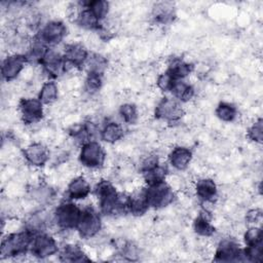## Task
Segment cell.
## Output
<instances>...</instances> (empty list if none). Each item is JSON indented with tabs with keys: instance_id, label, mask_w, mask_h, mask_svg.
I'll use <instances>...</instances> for the list:
<instances>
[{
	"instance_id": "obj_1",
	"label": "cell",
	"mask_w": 263,
	"mask_h": 263,
	"mask_svg": "<svg viewBox=\"0 0 263 263\" xmlns=\"http://www.w3.org/2000/svg\"><path fill=\"white\" fill-rule=\"evenodd\" d=\"M92 194L97 198L98 209L103 216L115 217L128 214L129 194L118 191L110 180H99L92 187Z\"/></svg>"
},
{
	"instance_id": "obj_2",
	"label": "cell",
	"mask_w": 263,
	"mask_h": 263,
	"mask_svg": "<svg viewBox=\"0 0 263 263\" xmlns=\"http://www.w3.org/2000/svg\"><path fill=\"white\" fill-rule=\"evenodd\" d=\"M33 234L26 229L7 233L3 236L0 246L1 259H16L30 253Z\"/></svg>"
},
{
	"instance_id": "obj_3",
	"label": "cell",
	"mask_w": 263,
	"mask_h": 263,
	"mask_svg": "<svg viewBox=\"0 0 263 263\" xmlns=\"http://www.w3.org/2000/svg\"><path fill=\"white\" fill-rule=\"evenodd\" d=\"M81 211L82 208L79 206L76 201L67 198L62 200L52 211L53 225L62 231L75 230Z\"/></svg>"
},
{
	"instance_id": "obj_4",
	"label": "cell",
	"mask_w": 263,
	"mask_h": 263,
	"mask_svg": "<svg viewBox=\"0 0 263 263\" xmlns=\"http://www.w3.org/2000/svg\"><path fill=\"white\" fill-rule=\"evenodd\" d=\"M103 215L98 208L87 205L82 208L75 231L82 239L95 238L103 228Z\"/></svg>"
},
{
	"instance_id": "obj_5",
	"label": "cell",
	"mask_w": 263,
	"mask_h": 263,
	"mask_svg": "<svg viewBox=\"0 0 263 263\" xmlns=\"http://www.w3.org/2000/svg\"><path fill=\"white\" fill-rule=\"evenodd\" d=\"M106 159V150L98 140L88 141L79 148L78 161L86 170H101L104 167Z\"/></svg>"
},
{
	"instance_id": "obj_6",
	"label": "cell",
	"mask_w": 263,
	"mask_h": 263,
	"mask_svg": "<svg viewBox=\"0 0 263 263\" xmlns=\"http://www.w3.org/2000/svg\"><path fill=\"white\" fill-rule=\"evenodd\" d=\"M68 35V27L61 20H50L42 24L34 36L46 47L54 48L61 44Z\"/></svg>"
},
{
	"instance_id": "obj_7",
	"label": "cell",
	"mask_w": 263,
	"mask_h": 263,
	"mask_svg": "<svg viewBox=\"0 0 263 263\" xmlns=\"http://www.w3.org/2000/svg\"><path fill=\"white\" fill-rule=\"evenodd\" d=\"M145 195L150 209L161 210L171 205L176 199V192L166 182L144 186Z\"/></svg>"
},
{
	"instance_id": "obj_8",
	"label": "cell",
	"mask_w": 263,
	"mask_h": 263,
	"mask_svg": "<svg viewBox=\"0 0 263 263\" xmlns=\"http://www.w3.org/2000/svg\"><path fill=\"white\" fill-rule=\"evenodd\" d=\"M185 115L183 104L173 97L164 96L155 105L153 116L156 120L165 123H177Z\"/></svg>"
},
{
	"instance_id": "obj_9",
	"label": "cell",
	"mask_w": 263,
	"mask_h": 263,
	"mask_svg": "<svg viewBox=\"0 0 263 263\" xmlns=\"http://www.w3.org/2000/svg\"><path fill=\"white\" fill-rule=\"evenodd\" d=\"M39 66L41 67L42 73H44L48 79L52 80L62 77L68 72V70H70L63 52L55 48H47L39 63Z\"/></svg>"
},
{
	"instance_id": "obj_10",
	"label": "cell",
	"mask_w": 263,
	"mask_h": 263,
	"mask_svg": "<svg viewBox=\"0 0 263 263\" xmlns=\"http://www.w3.org/2000/svg\"><path fill=\"white\" fill-rule=\"evenodd\" d=\"M59 251L60 246L57 238L48 231L33 235L29 254H31L34 258L39 260H45L47 258L58 255Z\"/></svg>"
},
{
	"instance_id": "obj_11",
	"label": "cell",
	"mask_w": 263,
	"mask_h": 263,
	"mask_svg": "<svg viewBox=\"0 0 263 263\" xmlns=\"http://www.w3.org/2000/svg\"><path fill=\"white\" fill-rule=\"evenodd\" d=\"M243 247L231 236L221 238L214 252V261L217 262H243Z\"/></svg>"
},
{
	"instance_id": "obj_12",
	"label": "cell",
	"mask_w": 263,
	"mask_h": 263,
	"mask_svg": "<svg viewBox=\"0 0 263 263\" xmlns=\"http://www.w3.org/2000/svg\"><path fill=\"white\" fill-rule=\"evenodd\" d=\"M20 119L25 125L39 123L44 118V105L38 98H22L17 104Z\"/></svg>"
},
{
	"instance_id": "obj_13",
	"label": "cell",
	"mask_w": 263,
	"mask_h": 263,
	"mask_svg": "<svg viewBox=\"0 0 263 263\" xmlns=\"http://www.w3.org/2000/svg\"><path fill=\"white\" fill-rule=\"evenodd\" d=\"M28 61L26 55L21 52H13L7 54L1 63V76L6 82L15 80L22 71L25 69Z\"/></svg>"
},
{
	"instance_id": "obj_14",
	"label": "cell",
	"mask_w": 263,
	"mask_h": 263,
	"mask_svg": "<svg viewBox=\"0 0 263 263\" xmlns=\"http://www.w3.org/2000/svg\"><path fill=\"white\" fill-rule=\"evenodd\" d=\"M23 157L29 165L41 168L49 162L50 151L43 143L32 142L23 149Z\"/></svg>"
},
{
	"instance_id": "obj_15",
	"label": "cell",
	"mask_w": 263,
	"mask_h": 263,
	"mask_svg": "<svg viewBox=\"0 0 263 263\" xmlns=\"http://www.w3.org/2000/svg\"><path fill=\"white\" fill-rule=\"evenodd\" d=\"M53 225L52 212L49 213L44 208L29 214L24 221V229L28 230L33 235L48 231V228Z\"/></svg>"
},
{
	"instance_id": "obj_16",
	"label": "cell",
	"mask_w": 263,
	"mask_h": 263,
	"mask_svg": "<svg viewBox=\"0 0 263 263\" xmlns=\"http://www.w3.org/2000/svg\"><path fill=\"white\" fill-rule=\"evenodd\" d=\"M89 51L86 46L80 42H70L64 46L63 55L70 69L82 70L85 67Z\"/></svg>"
},
{
	"instance_id": "obj_17",
	"label": "cell",
	"mask_w": 263,
	"mask_h": 263,
	"mask_svg": "<svg viewBox=\"0 0 263 263\" xmlns=\"http://www.w3.org/2000/svg\"><path fill=\"white\" fill-rule=\"evenodd\" d=\"M194 193L201 203H213L218 197V185L213 178L201 177L195 181Z\"/></svg>"
},
{
	"instance_id": "obj_18",
	"label": "cell",
	"mask_w": 263,
	"mask_h": 263,
	"mask_svg": "<svg viewBox=\"0 0 263 263\" xmlns=\"http://www.w3.org/2000/svg\"><path fill=\"white\" fill-rule=\"evenodd\" d=\"M92 193V186L82 175L76 176L70 180L66 187V198L78 201L87 198Z\"/></svg>"
},
{
	"instance_id": "obj_19",
	"label": "cell",
	"mask_w": 263,
	"mask_h": 263,
	"mask_svg": "<svg viewBox=\"0 0 263 263\" xmlns=\"http://www.w3.org/2000/svg\"><path fill=\"white\" fill-rule=\"evenodd\" d=\"M193 159V152L186 146H175L167 154V163L174 170L183 172L188 168Z\"/></svg>"
},
{
	"instance_id": "obj_20",
	"label": "cell",
	"mask_w": 263,
	"mask_h": 263,
	"mask_svg": "<svg viewBox=\"0 0 263 263\" xmlns=\"http://www.w3.org/2000/svg\"><path fill=\"white\" fill-rule=\"evenodd\" d=\"M28 194L35 203L40 206H46L54 200L57 196V191L49 184L37 183L30 187V189L28 190Z\"/></svg>"
},
{
	"instance_id": "obj_21",
	"label": "cell",
	"mask_w": 263,
	"mask_h": 263,
	"mask_svg": "<svg viewBox=\"0 0 263 263\" xmlns=\"http://www.w3.org/2000/svg\"><path fill=\"white\" fill-rule=\"evenodd\" d=\"M74 23L80 29H83L85 31H95V32H98L103 26V23H101L96 17V15L87 7H85L81 2H79V9L74 16Z\"/></svg>"
},
{
	"instance_id": "obj_22",
	"label": "cell",
	"mask_w": 263,
	"mask_h": 263,
	"mask_svg": "<svg viewBox=\"0 0 263 263\" xmlns=\"http://www.w3.org/2000/svg\"><path fill=\"white\" fill-rule=\"evenodd\" d=\"M124 137V128L121 123L107 120L100 126V140L106 144H116Z\"/></svg>"
},
{
	"instance_id": "obj_23",
	"label": "cell",
	"mask_w": 263,
	"mask_h": 263,
	"mask_svg": "<svg viewBox=\"0 0 263 263\" xmlns=\"http://www.w3.org/2000/svg\"><path fill=\"white\" fill-rule=\"evenodd\" d=\"M165 71L176 80L186 79L194 71V65L181 57H174L168 60Z\"/></svg>"
},
{
	"instance_id": "obj_24",
	"label": "cell",
	"mask_w": 263,
	"mask_h": 263,
	"mask_svg": "<svg viewBox=\"0 0 263 263\" xmlns=\"http://www.w3.org/2000/svg\"><path fill=\"white\" fill-rule=\"evenodd\" d=\"M193 232L200 237H212L216 232V227L212 223L210 213L204 209L197 214L192 222Z\"/></svg>"
},
{
	"instance_id": "obj_25",
	"label": "cell",
	"mask_w": 263,
	"mask_h": 263,
	"mask_svg": "<svg viewBox=\"0 0 263 263\" xmlns=\"http://www.w3.org/2000/svg\"><path fill=\"white\" fill-rule=\"evenodd\" d=\"M59 260L62 262H89L91 261L87 253L76 243H67L64 247L60 248V251L57 255Z\"/></svg>"
},
{
	"instance_id": "obj_26",
	"label": "cell",
	"mask_w": 263,
	"mask_h": 263,
	"mask_svg": "<svg viewBox=\"0 0 263 263\" xmlns=\"http://www.w3.org/2000/svg\"><path fill=\"white\" fill-rule=\"evenodd\" d=\"M150 210L148 204L144 187L138 191L129 194V204H128V214L135 217H141L145 215Z\"/></svg>"
},
{
	"instance_id": "obj_27",
	"label": "cell",
	"mask_w": 263,
	"mask_h": 263,
	"mask_svg": "<svg viewBox=\"0 0 263 263\" xmlns=\"http://www.w3.org/2000/svg\"><path fill=\"white\" fill-rule=\"evenodd\" d=\"M170 93L180 103L185 104L195 97V88L191 83L186 81V79H181L175 81Z\"/></svg>"
},
{
	"instance_id": "obj_28",
	"label": "cell",
	"mask_w": 263,
	"mask_h": 263,
	"mask_svg": "<svg viewBox=\"0 0 263 263\" xmlns=\"http://www.w3.org/2000/svg\"><path fill=\"white\" fill-rule=\"evenodd\" d=\"M168 175V166L165 162H160L154 167L141 173L146 186L158 184L166 181Z\"/></svg>"
},
{
	"instance_id": "obj_29",
	"label": "cell",
	"mask_w": 263,
	"mask_h": 263,
	"mask_svg": "<svg viewBox=\"0 0 263 263\" xmlns=\"http://www.w3.org/2000/svg\"><path fill=\"white\" fill-rule=\"evenodd\" d=\"M176 17L175 9L170 3H158L153 7L152 20L158 25H168Z\"/></svg>"
},
{
	"instance_id": "obj_30",
	"label": "cell",
	"mask_w": 263,
	"mask_h": 263,
	"mask_svg": "<svg viewBox=\"0 0 263 263\" xmlns=\"http://www.w3.org/2000/svg\"><path fill=\"white\" fill-rule=\"evenodd\" d=\"M37 98L44 106L51 105L57 102L59 98V86L55 80L47 79L44 81L38 91Z\"/></svg>"
},
{
	"instance_id": "obj_31",
	"label": "cell",
	"mask_w": 263,
	"mask_h": 263,
	"mask_svg": "<svg viewBox=\"0 0 263 263\" xmlns=\"http://www.w3.org/2000/svg\"><path fill=\"white\" fill-rule=\"evenodd\" d=\"M108 67H109V60L106 55L99 52H92V53H89V57L87 59L84 69L86 70V72L96 73L104 76Z\"/></svg>"
},
{
	"instance_id": "obj_32",
	"label": "cell",
	"mask_w": 263,
	"mask_h": 263,
	"mask_svg": "<svg viewBox=\"0 0 263 263\" xmlns=\"http://www.w3.org/2000/svg\"><path fill=\"white\" fill-rule=\"evenodd\" d=\"M215 115L220 121L230 123L236 120L238 116V109L235 104L222 101L217 105L215 109Z\"/></svg>"
},
{
	"instance_id": "obj_33",
	"label": "cell",
	"mask_w": 263,
	"mask_h": 263,
	"mask_svg": "<svg viewBox=\"0 0 263 263\" xmlns=\"http://www.w3.org/2000/svg\"><path fill=\"white\" fill-rule=\"evenodd\" d=\"M118 116L125 124L136 125L140 118L139 108L135 103H123L118 108Z\"/></svg>"
},
{
	"instance_id": "obj_34",
	"label": "cell",
	"mask_w": 263,
	"mask_h": 263,
	"mask_svg": "<svg viewBox=\"0 0 263 263\" xmlns=\"http://www.w3.org/2000/svg\"><path fill=\"white\" fill-rule=\"evenodd\" d=\"M81 3L87 7L101 23H103L109 15L110 2L106 0H88L81 1Z\"/></svg>"
},
{
	"instance_id": "obj_35",
	"label": "cell",
	"mask_w": 263,
	"mask_h": 263,
	"mask_svg": "<svg viewBox=\"0 0 263 263\" xmlns=\"http://www.w3.org/2000/svg\"><path fill=\"white\" fill-rule=\"evenodd\" d=\"M103 75L86 72L83 79V90L88 96L97 95L103 87Z\"/></svg>"
},
{
	"instance_id": "obj_36",
	"label": "cell",
	"mask_w": 263,
	"mask_h": 263,
	"mask_svg": "<svg viewBox=\"0 0 263 263\" xmlns=\"http://www.w3.org/2000/svg\"><path fill=\"white\" fill-rule=\"evenodd\" d=\"M247 138L249 141L261 145L263 142V120L261 117L256 118L247 128Z\"/></svg>"
},
{
	"instance_id": "obj_37",
	"label": "cell",
	"mask_w": 263,
	"mask_h": 263,
	"mask_svg": "<svg viewBox=\"0 0 263 263\" xmlns=\"http://www.w3.org/2000/svg\"><path fill=\"white\" fill-rule=\"evenodd\" d=\"M245 246H255L263 243V233L260 225H251L243 233Z\"/></svg>"
},
{
	"instance_id": "obj_38",
	"label": "cell",
	"mask_w": 263,
	"mask_h": 263,
	"mask_svg": "<svg viewBox=\"0 0 263 263\" xmlns=\"http://www.w3.org/2000/svg\"><path fill=\"white\" fill-rule=\"evenodd\" d=\"M176 79L165 70L161 72L160 74L157 75L156 77V87L161 91V92H170Z\"/></svg>"
},
{
	"instance_id": "obj_39",
	"label": "cell",
	"mask_w": 263,
	"mask_h": 263,
	"mask_svg": "<svg viewBox=\"0 0 263 263\" xmlns=\"http://www.w3.org/2000/svg\"><path fill=\"white\" fill-rule=\"evenodd\" d=\"M120 255L128 261H136L140 257V249L133 242H125L121 246Z\"/></svg>"
},
{
	"instance_id": "obj_40",
	"label": "cell",
	"mask_w": 263,
	"mask_h": 263,
	"mask_svg": "<svg viewBox=\"0 0 263 263\" xmlns=\"http://www.w3.org/2000/svg\"><path fill=\"white\" fill-rule=\"evenodd\" d=\"M160 159H159V156L155 153H149L148 155H146L140 162V167H139V172L140 174L145 172V171H148L152 167H154L155 165H157L158 163H160Z\"/></svg>"
},
{
	"instance_id": "obj_41",
	"label": "cell",
	"mask_w": 263,
	"mask_h": 263,
	"mask_svg": "<svg viewBox=\"0 0 263 263\" xmlns=\"http://www.w3.org/2000/svg\"><path fill=\"white\" fill-rule=\"evenodd\" d=\"M246 221L250 225H259L262 221V210L259 208L249 210L246 214Z\"/></svg>"
}]
</instances>
